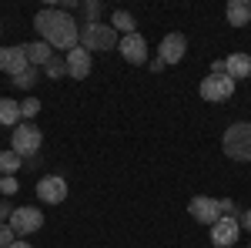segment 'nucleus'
Listing matches in <instances>:
<instances>
[{"mask_svg": "<svg viewBox=\"0 0 251 248\" xmlns=\"http://www.w3.org/2000/svg\"><path fill=\"white\" fill-rule=\"evenodd\" d=\"M184 54H188V37L184 34H164L161 37V47H157V57L164 60V64H181L184 60Z\"/></svg>", "mask_w": 251, "mask_h": 248, "instance_id": "nucleus-12", "label": "nucleus"}, {"mask_svg": "<svg viewBox=\"0 0 251 248\" xmlns=\"http://www.w3.org/2000/svg\"><path fill=\"white\" fill-rule=\"evenodd\" d=\"M64 60H67V77H71V81H84V77L91 74V67H94V54H87L80 44L74 51H67Z\"/></svg>", "mask_w": 251, "mask_h": 248, "instance_id": "nucleus-13", "label": "nucleus"}, {"mask_svg": "<svg viewBox=\"0 0 251 248\" xmlns=\"http://www.w3.org/2000/svg\"><path fill=\"white\" fill-rule=\"evenodd\" d=\"M148 67H151V71H161V67H168V64H164L161 57H154V60H148Z\"/></svg>", "mask_w": 251, "mask_h": 248, "instance_id": "nucleus-30", "label": "nucleus"}, {"mask_svg": "<svg viewBox=\"0 0 251 248\" xmlns=\"http://www.w3.org/2000/svg\"><path fill=\"white\" fill-rule=\"evenodd\" d=\"M34 191H37V198L44 205H60V201L67 198V181H64L60 174H44Z\"/></svg>", "mask_w": 251, "mask_h": 248, "instance_id": "nucleus-11", "label": "nucleus"}, {"mask_svg": "<svg viewBox=\"0 0 251 248\" xmlns=\"http://www.w3.org/2000/svg\"><path fill=\"white\" fill-rule=\"evenodd\" d=\"M84 14H87V24H97V20H100V14H104V3L87 0V3H84Z\"/></svg>", "mask_w": 251, "mask_h": 248, "instance_id": "nucleus-23", "label": "nucleus"}, {"mask_svg": "<svg viewBox=\"0 0 251 248\" xmlns=\"http://www.w3.org/2000/svg\"><path fill=\"white\" fill-rule=\"evenodd\" d=\"M225 74L231 77V81H245V77H251V54H245V51L228 54V57H225Z\"/></svg>", "mask_w": 251, "mask_h": 248, "instance_id": "nucleus-14", "label": "nucleus"}, {"mask_svg": "<svg viewBox=\"0 0 251 248\" xmlns=\"http://www.w3.org/2000/svg\"><path fill=\"white\" fill-rule=\"evenodd\" d=\"M248 248H251V242H248Z\"/></svg>", "mask_w": 251, "mask_h": 248, "instance_id": "nucleus-32", "label": "nucleus"}, {"mask_svg": "<svg viewBox=\"0 0 251 248\" xmlns=\"http://www.w3.org/2000/svg\"><path fill=\"white\" fill-rule=\"evenodd\" d=\"M234 211H238V205H234L231 198H225V201H221V215H234Z\"/></svg>", "mask_w": 251, "mask_h": 248, "instance_id": "nucleus-27", "label": "nucleus"}, {"mask_svg": "<svg viewBox=\"0 0 251 248\" xmlns=\"http://www.w3.org/2000/svg\"><path fill=\"white\" fill-rule=\"evenodd\" d=\"M17 191H20L17 178H0V194H7V198H10V194H17Z\"/></svg>", "mask_w": 251, "mask_h": 248, "instance_id": "nucleus-25", "label": "nucleus"}, {"mask_svg": "<svg viewBox=\"0 0 251 248\" xmlns=\"http://www.w3.org/2000/svg\"><path fill=\"white\" fill-rule=\"evenodd\" d=\"M30 67V57H27V44H7L0 47V71L10 77H20Z\"/></svg>", "mask_w": 251, "mask_h": 248, "instance_id": "nucleus-7", "label": "nucleus"}, {"mask_svg": "<svg viewBox=\"0 0 251 248\" xmlns=\"http://www.w3.org/2000/svg\"><path fill=\"white\" fill-rule=\"evenodd\" d=\"M10 215H14V208H10L7 201H0V218H7V221H10Z\"/></svg>", "mask_w": 251, "mask_h": 248, "instance_id": "nucleus-28", "label": "nucleus"}, {"mask_svg": "<svg viewBox=\"0 0 251 248\" xmlns=\"http://www.w3.org/2000/svg\"><path fill=\"white\" fill-rule=\"evenodd\" d=\"M234 87H238V81H231L228 74H208L198 84V94H201V101L218 104V101H228L234 94Z\"/></svg>", "mask_w": 251, "mask_h": 248, "instance_id": "nucleus-5", "label": "nucleus"}, {"mask_svg": "<svg viewBox=\"0 0 251 248\" xmlns=\"http://www.w3.org/2000/svg\"><path fill=\"white\" fill-rule=\"evenodd\" d=\"M221 151L231 161H251V121H234L221 134Z\"/></svg>", "mask_w": 251, "mask_h": 248, "instance_id": "nucleus-2", "label": "nucleus"}, {"mask_svg": "<svg viewBox=\"0 0 251 248\" xmlns=\"http://www.w3.org/2000/svg\"><path fill=\"white\" fill-rule=\"evenodd\" d=\"M7 225L14 228V235H17V238L34 235V231L44 228V211L34 208V205H20V208H14V215H10V221H7Z\"/></svg>", "mask_w": 251, "mask_h": 248, "instance_id": "nucleus-6", "label": "nucleus"}, {"mask_svg": "<svg viewBox=\"0 0 251 248\" xmlns=\"http://www.w3.org/2000/svg\"><path fill=\"white\" fill-rule=\"evenodd\" d=\"M24 168V158L17 151H0V178H17V171Z\"/></svg>", "mask_w": 251, "mask_h": 248, "instance_id": "nucleus-18", "label": "nucleus"}, {"mask_svg": "<svg viewBox=\"0 0 251 248\" xmlns=\"http://www.w3.org/2000/svg\"><path fill=\"white\" fill-rule=\"evenodd\" d=\"M117 54L127 60V64H148L151 60V54H148V40L141 37V34H127V37H121V44H117Z\"/></svg>", "mask_w": 251, "mask_h": 248, "instance_id": "nucleus-10", "label": "nucleus"}, {"mask_svg": "<svg viewBox=\"0 0 251 248\" xmlns=\"http://www.w3.org/2000/svg\"><path fill=\"white\" fill-rule=\"evenodd\" d=\"M17 242V235H14V228L7 225V221H0V248H10Z\"/></svg>", "mask_w": 251, "mask_h": 248, "instance_id": "nucleus-24", "label": "nucleus"}, {"mask_svg": "<svg viewBox=\"0 0 251 248\" xmlns=\"http://www.w3.org/2000/svg\"><path fill=\"white\" fill-rule=\"evenodd\" d=\"M225 17H228L231 27H248V24H251V3H248V0H228Z\"/></svg>", "mask_w": 251, "mask_h": 248, "instance_id": "nucleus-15", "label": "nucleus"}, {"mask_svg": "<svg viewBox=\"0 0 251 248\" xmlns=\"http://www.w3.org/2000/svg\"><path fill=\"white\" fill-rule=\"evenodd\" d=\"M27 57H30V67L44 71V67H47V60L54 57V47H50L47 40H34V44H27Z\"/></svg>", "mask_w": 251, "mask_h": 248, "instance_id": "nucleus-16", "label": "nucleus"}, {"mask_svg": "<svg viewBox=\"0 0 251 248\" xmlns=\"http://www.w3.org/2000/svg\"><path fill=\"white\" fill-rule=\"evenodd\" d=\"M20 121H24V117H20V104L14 97H0V128H10V131H14Z\"/></svg>", "mask_w": 251, "mask_h": 248, "instance_id": "nucleus-17", "label": "nucleus"}, {"mask_svg": "<svg viewBox=\"0 0 251 248\" xmlns=\"http://www.w3.org/2000/svg\"><path fill=\"white\" fill-rule=\"evenodd\" d=\"M211 74H225V60H211Z\"/></svg>", "mask_w": 251, "mask_h": 248, "instance_id": "nucleus-29", "label": "nucleus"}, {"mask_svg": "<svg viewBox=\"0 0 251 248\" xmlns=\"http://www.w3.org/2000/svg\"><path fill=\"white\" fill-rule=\"evenodd\" d=\"M238 225H241V231H251V208L238 211Z\"/></svg>", "mask_w": 251, "mask_h": 248, "instance_id": "nucleus-26", "label": "nucleus"}, {"mask_svg": "<svg viewBox=\"0 0 251 248\" xmlns=\"http://www.w3.org/2000/svg\"><path fill=\"white\" fill-rule=\"evenodd\" d=\"M44 144V134L34 121H20L17 128L10 131V151H17L20 158H34Z\"/></svg>", "mask_w": 251, "mask_h": 248, "instance_id": "nucleus-4", "label": "nucleus"}, {"mask_svg": "<svg viewBox=\"0 0 251 248\" xmlns=\"http://www.w3.org/2000/svg\"><path fill=\"white\" fill-rule=\"evenodd\" d=\"M238 238H241V225H238L234 215H221V221L211 225V245L214 248H231Z\"/></svg>", "mask_w": 251, "mask_h": 248, "instance_id": "nucleus-9", "label": "nucleus"}, {"mask_svg": "<svg viewBox=\"0 0 251 248\" xmlns=\"http://www.w3.org/2000/svg\"><path fill=\"white\" fill-rule=\"evenodd\" d=\"M44 74L50 77V81H60V77L67 74V60L60 57V54H54V57L47 60V67H44Z\"/></svg>", "mask_w": 251, "mask_h": 248, "instance_id": "nucleus-20", "label": "nucleus"}, {"mask_svg": "<svg viewBox=\"0 0 251 248\" xmlns=\"http://www.w3.org/2000/svg\"><path fill=\"white\" fill-rule=\"evenodd\" d=\"M10 248H34V245H30V242H20V238H17V242H14Z\"/></svg>", "mask_w": 251, "mask_h": 248, "instance_id": "nucleus-31", "label": "nucleus"}, {"mask_svg": "<svg viewBox=\"0 0 251 248\" xmlns=\"http://www.w3.org/2000/svg\"><path fill=\"white\" fill-rule=\"evenodd\" d=\"M37 81H40V71H37V67H27V71H24L20 77H14V84H17L20 91H30Z\"/></svg>", "mask_w": 251, "mask_h": 248, "instance_id": "nucleus-21", "label": "nucleus"}, {"mask_svg": "<svg viewBox=\"0 0 251 248\" xmlns=\"http://www.w3.org/2000/svg\"><path fill=\"white\" fill-rule=\"evenodd\" d=\"M37 114H40V101H37V97L20 101V117H24V121H34Z\"/></svg>", "mask_w": 251, "mask_h": 248, "instance_id": "nucleus-22", "label": "nucleus"}, {"mask_svg": "<svg viewBox=\"0 0 251 248\" xmlns=\"http://www.w3.org/2000/svg\"><path fill=\"white\" fill-rule=\"evenodd\" d=\"M121 37H117V30L111 24H104V20H97V24H84L80 27V47L87 51V54H104V51H114Z\"/></svg>", "mask_w": 251, "mask_h": 248, "instance_id": "nucleus-3", "label": "nucleus"}, {"mask_svg": "<svg viewBox=\"0 0 251 248\" xmlns=\"http://www.w3.org/2000/svg\"><path fill=\"white\" fill-rule=\"evenodd\" d=\"M111 27H114L121 37L137 34V20H134V14H127V10H114V14H111Z\"/></svg>", "mask_w": 251, "mask_h": 248, "instance_id": "nucleus-19", "label": "nucleus"}, {"mask_svg": "<svg viewBox=\"0 0 251 248\" xmlns=\"http://www.w3.org/2000/svg\"><path fill=\"white\" fill-rule=\"evenodd\" d=\"M188 215H191L198 225H208L211 228L214 221H221V201L218 198H208V194H198L188 201Z\"/></svg>", "mask_w": 251, "mask_h": 248, "instance_id": "nucleus-8", "label": "nucleus"}, {"mask_svg": "<svg viewBox=\"0 0 251 248\" xmlns=\"http://www.w3.org/2000/svg\"><path fill=\"white\" fill-rule=\"evenodd\" d=\"M34 27H37L40 40H47L54 51H74L80 44V24L67 10H60V7H44L37 10V17H34Z\"/></svg>", "mask_w": 251, "mask_h": 248, "instance_id": "nucleus-1", "label": "nucleus"}]
</instances>
